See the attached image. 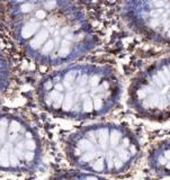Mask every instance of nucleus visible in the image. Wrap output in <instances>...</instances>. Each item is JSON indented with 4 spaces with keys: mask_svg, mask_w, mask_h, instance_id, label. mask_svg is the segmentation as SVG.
<instances>
[{
    "mask_svg": "<svg viewBox=\"0 0 170 180\" xmlns=\"http://www.w3.org/2000/svg\"><path fill=\"white\" fill-rule=\"evenodd\" d=\"M107 81L92 69L69 65L42 80L37 96L44 109L59 117L78 118L102 110L108 99Z\"/></svg>",
    "mask_w": 170,
    "mask_h": 180,
    "instance_id": "obj_1",
    "label": "nucleus"
},
{
    "mask_svg": "<svg viewBox=\"0 0 170 180\" xmlns=\"http://www.w3.org/2000/svg\"><path fill=\"white\" fill-rule=\"evenodd\" d=\"M44 146L25 117L0 112V172L28 173L41 164Z\"/></svg>",
    "mask_w": 170,
    "mask_h": 180,
    "instance_id": "obj_2",
    "label": "nucleus"
}]
</instances>
